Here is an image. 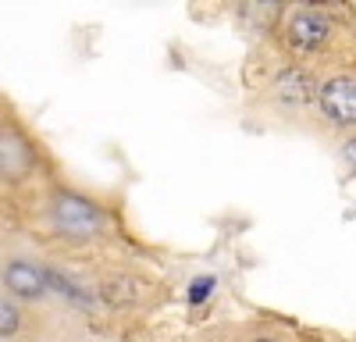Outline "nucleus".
I'll list each match as a JSON object with an SVG mask.
<instances>
[{
	"mask_svg": "<svg viewBox=\"0 0 356 342\" xmlns=\"http://www.w3.org/2000/svg\"><path fill=\"white\" fill-rule=\"evenodd\" d=\"M321 107L328 111V118H335L339 125H353L356 122V82L353 79H332V82H324Z\"/></svg>",
	"mask_w": 356,
	"mask_h": 342,
	"instance_id": "f257e3e1",
	"label": "nucleus"
},
{
	"mask_svg": "<svg viewBox=\"0 0 356 342\" xmlns=\"http://www.w3.org/2000/svg\"><path fill=\"white\" fill-rule=\"evenodd\" d=\"M324 36H328V25H324V18H317V15H296L292 25H289V40L300 50L321 47Z\"/></svg>",
	"mask_w": 356,
	"mask_h": 342,
	"instance_id": "f03ea898",
	"label": "nucleus"
},
{
	"mask_svg": "<svg viewBox=\"0 0 356 342\" xmlns=\"http://www.w3.org/2000/svg\"><path fill=\"white\" fill-rule=\"evenodd\" d=\"M8 285L15 293H22V296H40L43 293V285H47V275L36 268V264H11L8 268Z\"/></svg>",
	"mask_w": 356,
	"mask_h": 342,
	"instance_id": "7ed1b4c3",
	"label": "nucleus"
},
{
	"mask_svg": "<svg viewBox=\"0 0 356 342\" xmlns=\"http://www.w3.org/2000/svg\"><path fill=\"white\" fill-rule=\"evenodd\" d=\"M57 218H61V225L72 228V232H89V228L97 225L93 207L82 204V200H61V204H57Z\"/></svg>",
	"mask_w": 356,
	"mask_h": 342,
	"instance_id": "20e7f679",
	"label": "nucleus"
},
{
	"mask_svg": "<svg viewBox=\"0 0 356 342\" xmlns=\"http://www.w3.org/2000/svg\"><path fill=\"white\" fill-rule=\"evenodd\" d=\"M278 97L282 100H289V104H307L317 90H314V79L310 75H303V72H285L282 79H278Z\"/></svg>",
	"mask_w": 356,
	"mask_h": 342,
	"instance_id": "39448f33",
	"label": "nucleus"
},
{
	"mask_svg": "<svg viewBox=\"0 0 356 342\" xmlns=\"http://www.w3.org/2000/svg\"><path fill=\"white\" fill-rule=\"evenodd\" d=\"M18 328V314H15V307H0V332H4V335H11Z\"/></svg>",
	"mask_w": 356,
	"mask_h": 342,
	"instance_id": "423d86ee",
	"label": "nucleus"
},
{
	"mask_svg": "<svg viewBox=\"0 0 356 342\" xmlns=\"http://www.w3.org/2000/svg\"><path fill=\"white\" fill-rule=\"evenodd\" d=\"M211 289H214V278H196V282H193V289H189V300L200 303L203 296H211Z\"/></svg>",
	"mask_w": 356,
	"mask_h": 342,
	"instance_id": "0eeeda50",
	"label": "nucleus"
},
{
	"mask_svg": "<svg viewBox=\"0 0 356 342\" xmlns=\"http://www.w3.org/2000/svg\"><path fill=\"white\" fill-rule=\"evenodd\" d=\"M346 161H349V168L356 171V139H353V142H346Z\"/></svg>",
	"mask_w": 356,
	"mask_h": 342,
	"instance_id": "6e6552de",
	"label": "nucleus"
},
{
	"mask_svg": "<svg viewBox=\"0 0 356 342\" xmlns=\"http://www.w3.org/2000/svg\"><path fill=\"white\" fill-rule=\"evenodd\" d=\"M260 342H267V339H260Z\"/></svg>",
	"mask_w": 356,
	"mask_h": 342,
	"instance_id": "1a4fd4ad",
	"label": "nucleus"
}]
</instances>
